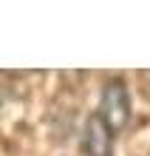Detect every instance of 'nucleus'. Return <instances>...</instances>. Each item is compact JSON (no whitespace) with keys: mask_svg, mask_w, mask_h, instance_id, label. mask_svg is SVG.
Instances as JSON below:
<instances>
[{"mask_svg":"<svg viewBox=\"0 0 150 156\" xmlns=\"http://www.w3.org/2000/svg\"><path fill=\"white\" fill-rule=\"evenodd\" d=\"M113 131L102 122L99 114H93L85 125V136H82V148H85L88 156H110V148H113Z\"/></svg>","mask_w":150,"mask_h":156,"instance_id":"obj_2","label":"nucleus"},{"mask_svg":"<svg viewBox=\"0 0 150 156\" xmlns=\"http://www.w3.org/2000/svg\"><path fill=\"white\" fill-rule=\"evenodd\" d=\"M96 114L102 116V122H105L113 133H119L122 128L127 125V119H130V99H127V88L122 85L119 80L105 85Z\"/></svg>","mask_w":150,"mask_h":156,"instance_id":"obj_1","label":"nucleus"}]
</instances>
